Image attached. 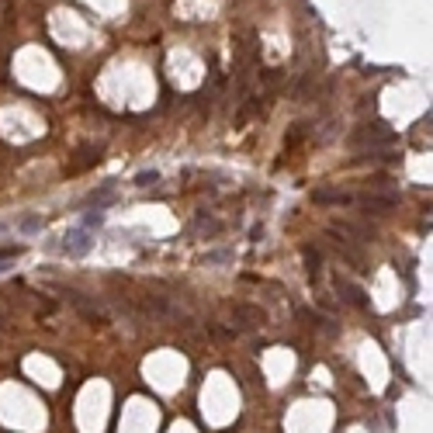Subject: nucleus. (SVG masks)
<instances>
[{
	"label": "nucleus",
	"instance_id": "nucleus-1",
	"mask_svg": "<svg viewBox=\"0 0 433 433\" xmlns=\"http://www.w3.org/2000/svg\"><path fill=\"white\" fill-rule=\"evenodd\" d=\"M90 246H94V239H90L83 229H73V232H66V239H62V253H66V257H83Z\"/></svg>",
	"mask_w": 433,
	"mask_h": 433
},
{
	"label": "nucleus",
	"instance_id": "nucleus-2",
	"mask_svg": "<svg viewBox=\"0 0 433 433\" xmlns=\"http://www.w3.org/2000/svg\"><path fill=\"white\" fill-rule=\"evenodd\" d=\"M312 201H319V205H347L350 194H343V191H316Z\"/></svg>",
	"mask_w": 433,
	"mask_h": 433
},
{
	"label": "nucleus",
	"instance_id": "nucleus-3",
	"mask_svg": "<svg viewBox=\"0 0 433 433\" xmlns=\"http://www.w3.org/2000/svg\"><path fill=\"white\" fill-rule=\"evenodd\" d=\"M396 198H368V208H392Z\"/></svg>",
	"mask_w": 433,
	"mask_h": 433
},
{
	"label": "nucleus",
	"instance_id": "nucleus-4",
	"mask_svg": "<svg viewBox=\"0 0 433 433\" xmlns=\"http://www.w3.org/2000/svg\"><path fill=\"white\" fill-rule=\"evenodd\" d=\"M42 226H45L42 219H24V222H21V229H24V232H38Z\"/></svg>",
	"mask_w": 433,
	"mask_h": 433
},
{
	"label": "nucleus",
	"instance_id": "nucleus-5",
	"mask_svg": "<svg viewBox=\"0 0 433 433\" xmlns=\"http://www.w3.org/2000/svg\"><path fill=\"white\" fill-rule=\"evenodd\" d=\"M156 177H160V173H156V170H149V173H139V177H135V184H139V187H146V184H153Z\"/></svg>",
	"mask_w": 433,
	"mask_h": 433
},
{
	"label": "nucleus",
	"instance_id": "nucleus-6",
	"mask_svg": "<svg viewBox=\"0 0 433 433\" xmlns=\"http://www.w3.org/2000/svg\"><path fill=\"white\" fill-rule=\"evenodd\" d=\"M101 222H104V215H101L97 208H94V212H90V215L83 219V226H87V229H90V226H101Z\"/></svg>",
	"mask_w": 433,
	"mask_h": 433
}]
</instances>
